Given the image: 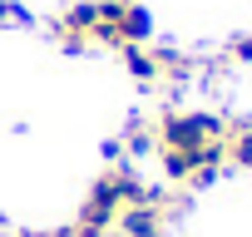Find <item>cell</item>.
<instances>
[{"label":"cell","instance_id":"2","mask_svg":"<svg viewBox=\"0 0 252 237\" xmlns=\"http://www.w3.org/2000/svg\"><path fill=\"white\" fill-rule=\"evenodd\" d=\"M232 59H252V40H237L232 45Z\"/></svg>","mask_w":252,"mask_h":237},{"label":"cell","instance_id":"3","mask_svg":"<svg viewBox=\"0 0 252 237\" xmlns=\"http://www.w3.org/2000/svg\"><path fill=\"white\" fill-rule=\"evenodd\" d=\"M40 237H69V232H40Z\"/></svg>","mask_w":252,"mask_h":237},{"label":"cell","instance_id":"1","mask_svg":"<svg viewBox=\"0 0 252 237\" xmlns=\"http://www.w3.org/2000/svg\"><path fill=\"white\" fill-rule=\"evenodd\" d=\"M168 207H173V198L149 193V203L124 207L114 227H119V237H163V227H168Z\"/></svg>","mask_w":252,"mask_h":237}]
</instances>
